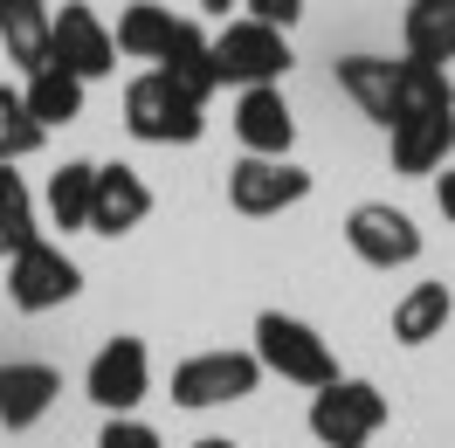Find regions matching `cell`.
Here are the masks:
<instances>
[{"label":"cell","instance_id":"cell-1","mask_svg":"<svg viewBox=\"0 0 455 448\" xmlns=\"http://www.w3.org/2000/svg\"><path fill=\"white\" fill-rule=\"evenodd\" d=\"M124 132L139 145H200L207 132V104L187 97L180 84H166L159 69H145L124 84Z\"/></svg>","mask_w":455,"mask_h":448},{"label":"cell","instance_id":"cell-2","mask_svg":"<svg viewBox=\"0 0 455 448\" xmlns=\"http://www.w3.org/2000/svg\"><path fill=\"white\" fill-rule=\"evenodd\" d=\"M249 352L262 359V372H276V380H290V387H311L317 393V387L339 380V359H331L324 332L304 324V317H290V310H262Z\"/></svg>","mask_w":455,"mask_h":448},{"label":"cell","instance_id":"cell-3","mask_svg":"<svg viewBox=\"0 0 455 448\" xmlns=\"http://www.w3.org/2000/svg\"><path fill=\"white\" fill-rule=\"evenodd\" d=\"M290 35L256 21V14H235L221 35H214V69H221V84L235 90H256V84H283L290 76Z\"/></svg>","mask_w":455,"mask_h":448},{"label":"cell","instance_id":"cell-4","mask_svg":"<svg viewBox=\"0 0 455 448\" xmlns=\"http://www.w3.org/2000/svg\"><path fill=\"white\" fill-rule=\"evenodd\" d=\"M387 428V393L372 380H331L311 393V435L324 448H366Z\"/></svg>","mask_w":455,"mask_h":448},{"label":"cell","instance_id":"cell-5","mask_svg":"<svg viewBox=\"0 0 455 448\" xmlns=\"http://www.w3.org/2000/svg\"><path fill=\"white\" fill-rule=\"evenodd\" d=\"M76 290H84V269H76V255H62L49 235H35L28 249L7 255V297H14V310L42 317V310H62Z\"/></svg>","mask_w":455,"mask_h":448},{"label":"cell","instance_id":"cell-6","mask_svg":"<svg viewBox=\"0 0 455 448\" xmlns=\"http://www.w3.org/2000/svg\"><path fill=\"white\" fill-rule=\"evenodd\" d=\"M262 387V359L256 352H194L172 365V407H235Z\"/></svg>","mask_w":455,"mask_h":448},{"label":"cell","instance_id":"cell-7","mask_svg":"<svg viewBox=\"0 0 455 448\" xmlns=\"http://www.w3.org/2000/svg\"><path fill=\"white\" fill-rule=\"evenodd\" d=\"M304 200H311V172L297 159H256V152H242L228 166V207L249 214V221H269V214L304 207Z\"/></svg>","mask_w":455,"mask_h":448},{"label":"cell","instance_id":"cell-8","mask_svg":"<svg viewBox=\"0 0 455 448\" xmlns=\"http://www.w3.org/2000/svg\"><path fill=\"white\" fill-rule=\"evenodd\" d=\"M345 249L366 269H407V262H421V228L394 200H359L345 214Z\"/></svg>","mask_w":455,"mask_h":448},{"label":"cell","instance_id":"cell-9","mask_svg":"<svg viewBox=\"0 0 455 448\" xmlns=\"http://www.w3.org/2000/svg\"><path fill=\"white\" fill-rule=\"evenodd\" d=\"M49 62H62L69 76L97 84V76H111V69H117V35L104 28L97 7L62 0V7H56V28H49Z\"/></svg>","mask_w":455,"mask_h":448},{"label":"cell","instance_id":"cell-10","mask_svg":"<svg viewBox=\"0 0 455 448\" xmlns=\"http://www.w3.org/2000/svg\"><path fill=\"white\" fill-rule=\"evenodd\" d=\"M84 393L104 414H132L145 393H152V352H145V338H111V345L90 359Z\"/></svg>","mask_w":455,"mask_h":448},{"label":"cell","instance_id":"cell-11","mask_svg":"<svg viewBox=\"0 0 455 448\" xmlns=\"http://www.w3.org/2000/svg\"><path fill=\"white\" fill-rule=\"evenodd\" d=\"M235 139H242V152H256V159H290L297 117H290L283 84H256V90L235 97Z\"/></svg>","mask_w":455,"mask_h":448},{"label":"cell","instance_id":"cell-12","mask_svg":"<svg viewBox=\"0 0 455 448\" xmlns=\"http://www.w3.org/2000/svg\"><path fill=\"white\" fill-rule=\"evenodd\" d=\"M145 214H152V187H145L139 166H97V200H90V235H104V242H117V235H132V228H145Z\"/></svg>","mask_w":455,"mask_h":448},{"label":"cell","instance_id":"cell-13","mask_svg":"<svg viewBox=\"0 0 455 448\" xmlns=\"http://www.w3.org/2000/svg\"><path fill=\"white\" fill-rule=\"evenodd\" d=\"M449 145H455V111H414L387 132V152H394V172L407 180H427V172L449 166Z\"/></svg>","mask_w":455,"mask_h":448},{"label":"cell","instance_id":"cell-14","mask_svg":"<svg viewBox=\"0 0 455 448\" xmlns=\"http://www.w3.org/2000/svg\"><path fill=\"white\" fill-rule=\"evenodd\" d=\"M62 400V372L56 365H42V359H7L0 365V428H35V420L49 414Z\"/></svg>","mask_w":455,"mask_h":448},{"label":"cell","instance_id":"cell-15","mask_svg":"<svg viewBox=\"0 0 455 448\" xmlns=\"http://www.w3.org/2000/svg\"><path fill=\"white\" fill-rule=\"evenodd\" d=\"M339 90L359 104V117H372V124L387 132V124H394V104H400V62L394 56H345Z\"/></svg>","mask_w":455,"mask_h":448},{"label":"cell","instance_id":"cell-16","mask_svg":"<svg viewBox=\"0 0 455 448\" xmlns=\"http://www.w3.org/2000/svg\"><path fill=\"white\" fill-rule=\"evenodd\" d=\"M49 28H56L49 0H0V49H7V62L21 76H35L49 62Z\"/></svg>","mask_w":455,"mask_h":448},{"label":"cell","instance_id":"cell-17","mask_svg":"<svg viewBox=\"0 0 455 448\" xmlns=\"http://www.w3.org/2000/svg\"><path fill=\"white\" fill-rule=\"evenodd\" d=\"M152 69H159L166 84H180L187 97H200V104H207V97L221 90V69H214V42H207V35H200L194 21H180V28H172L166 56L152 62Z\"/></svg>","mask_w":455,"mask_h":448},{"label":"cell","instance_id":"cell-18","mask_svg":"<svg viewBox=\"0 0 455 448\" xmlns=\"http://www.w3.org/2000/svg\"><path fill=\"white\" fill-rule=\"evenodd\" d=\"M400 49L414 62H455V0H407L400 14Z\"/></svg>","mask_w":455,"mask_h":448},{"label":"cell","instance_id":"cell-19","mask_svg":"<svg viewBox=\"0 0 455 448\" xmlns=\"http://www.w3.org/2000/svg\"><path fill=\"white\" fill-rule=\"evenodd\" d=\"M90 200H97V166H90V159H62V166L49 172V194H42L49 228H62V235H90Z\"/></svg>","mask_w":455,"mask_h":448},{"label":"cell","instance_id":"cell-20","mask_svg":"<svg viewBox=\"0 0 455 448\" xmlns=\"http://www.w3.org/2000/svg\"><path fill=\"white\" fill-rule=\"evenodd\" d=\"M449 317H455L449 283H414V290L394 304V338L400 345H435V338L449 332Z\"/></svg>","mask_w":455,"mask_h":448},{"label":"cell","instance_id":"cell-21","mask_svg":"<svg viewBox=\"0 0 455 448\" xmlns=\"http://www.w3.org/2000/svg\"><path fill=\"white\" fill-rule=\"evenodd\" d=\"M21 97H28V111L42 117L49 132H56V124H76V117H84V97H90V84H84V76H69L62 62H42V69H35L28 84H21Z\"/></svg>","mask_w":455,"mask_h":448},{"label":"cell","instance_id":"cell-22","mask_svg":"<svg viewBox=\"0 0 455 448\" xmlns=\"http://www.w3.org/2000/svg\"><path fill=\"white\" fill-rule=\"evenodd\" d=\"M172 28H180V14L172 7H159V0H132L124 14H117V56H132V62H159L166 56V42Z\"/></svg>","mask_w":455,"mask_h":448},{"label":"cell","instance_id":"cell-23","mask_svg":"<svg viewBox=\"0 0 455 448\" xmlns=\"http://www.w3.org/2000/svg\"><path fill=\"white\" fill-rule=\"evenodd\" d=\"M42 139H49V124L28 111V97H21L14 84H0V166L35 159V152H42Z\"/></svg>","mask_w":455,"mask_h":448},{"label":"cell","instance_id":"cell-24","mask_svg":"<svg viewBox=\"0 0 455 448\" xmlns=\"http://www.w3.org/2000/svg\"><path fill=\"white\" fill-rule=\"evenodd\" d=\"M35 235H42V214H35V194H28V180L14 166H0V262L14 249H28Z\"/></svg>","mask_w":455,"mask_h":448},{"label":"cell","instance_id":"cell-25","mask_svg":"<svg viewBox=\"0 0 455 448\" xmlns=\"http://www.w3.org/2000/svg\"><path fill=\"white\" fill-rule=\"evenodd\" d=\"M97 448H166V442H159V428H145L139 414H111L104 435H97Z\"/></svg>","mask_w":455,"mask_h":448},{"label":"cell","instance_id":"cell-26","mask_svg":"<svg viewBox=\"0 0 455 448\" xmlns=\"http://www.w3.org/2000/svg\"><path fill=\"white\" fill-rule=\"evenodd\" d=\"M242 7H249L256 21H269V28H283V35L304 21V0H242Z\"/></svg>","mask_w":455,"mask_h":448},{"label":"cell","instance_id":"cell-27","mask_svg":"<svg viewBox=\"0 0 455 448\" xmlns=\"http://www.w3.org/2000/svg\"><path fill=\"white\" fill-rule=\"evenodd\" d=\"M435 207H442V214H449V228H455V166L435 172Z\"/></svg>","mask_w":455,"mask_h":448},{"label":"cell","instance_id":"cell-28","mask_svg":"<svg viewBox=\"0 0 455 448\" xmlns=\"http://www.w3.org/2000/svg\"><path fill=\"white\" fill-rule=\"evenodd\" d=\"M200 7H207V14H221V21H228V7H242V0H200Z\"/></svg>","mask_w":455,"mask_h":448},{"label":"cell","instance_id":"cell-29","mask_svg":"<svg viewBox=\"0 0 455 448\" xmlns=\"http://www.w3.org/2000/svg\"><path fill=\"white\" fill-rule=\"evenodd\" d=\"M194 448H235V442H221V435H207V442H194Z\"/></svg>","mask_w":455,"mask_h":448}]
</instances>
